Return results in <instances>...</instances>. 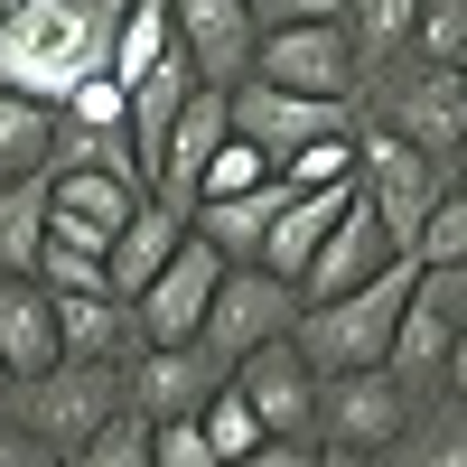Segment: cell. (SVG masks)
Here are the masks:
<instances>
[{
    "mask_svg": "<svg viewBox=\"0 0 467 467\" xmlns=\"http://www.w3.org/2000/svg\"><path fill=\"white\" fill-rule=\"evenodd\" d=\"M420 411V393L393 365H365V374H318V449L346 458H383L402 440V420Z\"/></svg>",
    "mask_w": 467,
    "mask_h": 467,
    "instance_id": "8992f818",
    "label": "cell"
},
{
    "mask_svg": "<svg viewBox=\"0 0 467 467\" xmlns=\"http://www.w3.org/2000/svg\"><path fill=\"white\" fill-rule=\"evenodd\" d=\"M356 178H365V206L383 215V234L411 253L420 224H431V206L449 197V160H431V150L393 140L383 122H356Z\"/></svg>",
    "mask_w": 467,
    "mask_h": 467,
    "instance_id": "5b68a950",
    "label": "cell"
},
{
    "mask_svg": "<svg viewBox=\"0 0 467 467\" xmlns=\"http://www.w3.org/2000/svg\"><path fill=\"white\" fill-rule=\"evenodd\" d=\"M253 75H262V85H290V94H337V103L365 94V57H356V37H346V19L271 28L253 47Z\"/></svg>",
    "mask_w": 467,
    "mask_h": 467,
    "instance_id": "9c48e42d",
    "label": "cell"
},
{
    "mask_svg": "<svg viewBox=\"0 0 467 467\" xmlns=\"http://www.w3.org/2000/svg\"><path fill=\"white\" fill-rule=\"evenodd\" d=\"M308 19H346V0H253V28H308Z\"/></svg>",
    "mask_w": 467,
    "mask_h": 467,
    "instance_id": "8d00e7d4",
    "label": "cell"
},
{
    "mask_svg": "<svg viewBox=\"0 0 467 467\" xmlns=\"http://www.w3.org/2000/svg\"><path fill=\"white\" fill-rule=\"evenodd\" d=\"M449 346H458V327L440 318L431 299H411V308H402V327H393V356H383V365H393L411 393L431 402V393H440V374H449Z\"/></svg>",
    "mask_w": 467,
    "mask_h": 467,
    "instance_id": "cb8c5ba5",
    "label": "cell"
},
{
    "mask_svg": "<svg viewBox=\"0 0 467 467\" xmlns=\"http://www.w3.org/2000/svg\"><path fill=\"white\" fill-rule=\"evenodd\" d=\"M150 440H160V467H224L206 420H150Z\"/></svg>",
    "mask_w": 467,
    "mask_h": 467,
    "instance_id": "e575fe53",
    "label": "cell"
},
{
    "mask_svg": "<svg viewBox=\"0 0 467 467\" xmlns=\"http://www.w3.org/2000/svg\"><path fill=\"white\" fill-rule=\"evenodd\" d=\"M458 94H467V66H458Z\"/></svg>",
    "mask_w": 467,
    "mask_h": 467,
    "instance_id": "ee69618b",
    "label": "cell"
},
{
    "mask_svg": "<svg viewBox=\"0 0 467 467\" xmlns=\"http://www.w3.org/2000/svg\"><path fill=\"white\" fill-rule=\"evenodd\" d=\"M411 57H431V66H467V0H420Z\"/></svg>",
    "mask_w": 467,
    "mask_h": 467,
    "instance_id": "1f68e13d",
    "label": "cell"
},
{
    "mask_svg": "<svg viewBox=\"0 0 467 467\" xmlns=\"http://www.w3.org/2000/svg\"><path fill=\"white\" fill-rule=\"evenodd\" d=\"M37 281H47V290H103V253H75V244H57V234H47Z\"/></svg>",
    "mask_w": 467,
    "mask_h": 467,
    "instance_id": "836d02e7",
    "label": "cell"
},
{
    "mask_svg": "<svg viewBox=\"0 0 467 467\" xmlns=\"http://www.w3.org/2000/svg\"><path fill=\"white\" fill-rule=\"evenodd\" d=\"M10 383H19V374H10V365H0V411H10Z\"/></svg>",
    "mask_w": 467,
    "mask_h": 467,
    "instance_id": "7bdbcfd3",
    "label": "cell"
},
{
    "mask_svg": "<svg viewBox=\"0 0 467 467\" xmlns=\"http://www.w3.org/2000/svg\"><path fill=\"white\" fill-rule=\"evenodd\" d=\"M290 197H299V187H290V178H271V187H253V197H206L187 224H197L224 262H262V244H271V224H281Z\"/></svg>",
    "mask_w": 467,
    "mask_h": 467,
    "instance_id": "44dd1931",
    "label": "cell"
},
{
    "mask_svg": "<svg viewBox=\"0 0 467 467\" xmlns=\"http://www.w3.org/2000/svg\"><path fill=\"white\" fill-rule=\"evenodd\" d=\"M281 178L299 187V197H308V187H346V178H356V131H337V140H308V150H290V160H281Z\"/></svg>",
    "mask_w": 467,
    "mask_h": 467,
    "instance_id": "4dcf8cb0",
    "label": "cell"
},
{
    "mask_svg": "<svg viewBox=\"0 0 467 467\" xmlns=\"http://www.w3.org/2000/svg\"><path fill=\"white\" fill-rule=\"evenodd\" d=\"M0 467H66V449H47L37 431H19V420L0 411Z\"/></svg>",
    "mask_w": 467,
    "mask_h": 467,
    "instance_id": "74e56055",
    "label": "cell"
},
{
    "mask_svg": "<svg viewBox=\"0 0 467 467\" xmlns=\"http://www.w3.org/2000/svg\"><path fill=\"white\" fill-rule=\"evenodd\" d=\"M411 28H420V0H346V37H356L365 75H383L393 57H411Z\"/></svg>",
    "mask_w": 467,
    "mask_h": 467,
    "instance_id": "484cf974",
    "label": "cell"
},
{
    "mask_svg": "<svg viewBox=\"0 0 467 467\" xmlns=\"http://www.w3.org/2000/svg\"><path fill=\"white\" fill-rule=\"evenodd\" d=\"M365 122H383L393 140L431 150V160H449L458 131H467V94H458V66H431V57H393L383 75H365Z\"/></svg>",
    "mask_w": 467,
    "mask_h": 467,
    "instance_id": "277c9868",
    "label": "cell"
},
{
    "mask_svg": "<svg viewBox=\"0 0 467 467\" xmlns=\"http://www.w3.org/2000/svg\"><path fill=\"white\" fill-rule=\"evenodd\" d=\"M66 467H160V440H150V420H140V411H122V420H103V431L75 449Z\"/></svg>",
    "mask_w": 467,
    "mask_h": 467,
    "instance_id": "f546056e",
    "label": "cell"
},
{
    "mask_svg": "<svg viewBox=\"0 0 467 467\" xmlns=\"http://www.w3.org/2000/svg\"><path fill=\"white\" fill-rule=\"evenodd\" d=\"M57 234V206H47V178H19L0 187V271H28L37 281V253Z\"/></svg>",
    "mask_w": 467,
    "mask_h": 467,
    "instance_id": "d4e9b609",
    "label": "cell"
},
{
    "mask_svg": "<svg viewBox=\"0 0 467 467\" xmlns=\"http://www.w3.org/2000/svg\"><path fill=\"white\" fill-rule=\"evenodd\" d=\"M47 169H57V103L0 94V187H19V178H47Z\"/></svg>",
    "mask_w": 467,
    "mask_h": 467,
    "instance_id": "603a6c76",
    "label": "cell"
},
{
    "mask_svg": "<svg viewBox=\"0 0 467 467\" xmlns=\"http://www.w3.org/2000/svg\"><path fill=\"white\" fill-rule=\"evenodd\" d=\"M131 411V365H94V356H57L47 374H28L10 383V420L19 431H37L47 449H85L103 420H122Z\"/></svg>",
    "mask_w": 467,
    "mask_h": 467,
    "instance_id": "3957f363",
    "label": "cell"
},
{
    "mask_svg": "<svg viewBox=\"0 0 467 467\" xmlns=\"http://www.w3.org/2000/svg\"><path fill=\"white\" fill-rule=\"evenodd\" d=\"M327 467H374V458H346V449H327Z\"/></svg>",
    "mask_w": 467,
    "mask_h": 467,
    "instance_id": "b9f144b4",
    "label": "cell"
},
{
    "mask_svg": "<svg viewBox=\"0 0 467 467\" xmlns=\"http://www.w3.org/2000/svg\"><path fill=\"white\" fill-rule=\"evenodd\" d=\"M271 178H281V160H271V150H253L244 131H234V140L215 150V169H206V187H197V206H206V197H253V187H271ZM197 206H187V215H197Z\"/></svg>",
    "mask_w": 467,
    "mask_h": 467,
    "instance_id": "83f0119b",
    "label": "cell"
},
{
    "mask_svg": "<svg viewBox=\"0 0 467 467\" xmlns=\"http://www.w3.org/2000/svg\"><path fill=\"white\" fill-rule=\"evenodd\" d=\"M234 103V131H244L253 150H271V160H290V150L308 140H337L365 122V103H337V94H290V85H262V75H244V85L224 94Z\"/></svg>",
    "mask_w": 467,
    "mask_h": 467,
    "instance_id": "ba28073f",
    "label": "cell"
},
{
    "mask_svg": "<svg viewBox=\"0 0 467 467\" xmlns=\"http://www.w3.org/2000/svg\"><path fill=\"white\" fill-rule=\"evenodd\" d=\"M299 281H281V271H262V262H224V290H215V308H206V356H224V365H244L253 346H281L290 327H299Z\"/></svg>",
    "mask_w": 467,
    "mask_h": 467,
    "instance_id": "52a82bcc",
    "label": "cell"
},
{
    "mask_svg": "<svg viewBox=\"0 0 467 467\" xmlns=\"http://www.w3.org/2000/svg\"><path fill=\"white\" fill-rule=\"evenodd\" d=\"M150 187L122 169H47V206H57V244L75 253H112V234L140 215Z\"/></svg>",
    "mask_w": 467,
    "mask_h": 467,
    "instance_id": "8fae6325",
    "label": "cell"
},
{
    "mask_svg": "<svg viewBox=\"0 0 467 467\" xmlns=\"http://www.w3.org/2000/svg\"><path fill=\"white\" fill-rule=\"evenodd\" d=\"M224 383H234V365L206 356V346H140L131 356V411L140 420H197Z\"/></svg>",
    "mask_w": 467,
    "mask_h": 467,
    "instance_id": "7c38bea8",
    "label": "cell"
},
{
    "mask_svg": "<svg viewBox=\"0 0 467 467\" xmlns=\"http://www.w3.org/2000/svg\"><path fill=\"white\" fill-rule=\"evenodd\" d=\"M365 197V178H346V187H308V197L281 206V224H271V244H262V271H281V281H299L308 262H318V244L337 234V215Z\"/></svg>",
    "mask_w": 467,
    "mask_h": 467,
    "instance_id": "ffe728a7",
    "label": "cell"
},
{
    "mask_svg": "<svg viewBox=\"0 0 467 467\" xmlns=\"http://www.w3.org/2000/svg\"><path fill=\"white\" fill-rule=\"evenodd\" d=\"M131 0H10L0 10V94L66 103L75 85L112 75Z\"/></svg>",
    "mask_w": 467,
    "mask_h": 467,
    "instance_id": "6da1fadb",
    "label": "cell"
},
{
    "mask_svg": "<svg viewBox=\"0 0 467 467\" xmlns=\"http://www.w3.org/2000/svg\"><path fill=\"white\" fill-rule=\"evenodd\" d=\"M440 393H458V402H467V337L449 346V374H440Z\"/></svg>",
    "mask_w": 467,
    "mask_h": 467,
    "instance_id": "ab89813d",
    "label": "cell"
},
{
    "mask_svg": "<svg viewBox=\"0 0 467 467\" xmlns=\"http://www.w3.org/2000/svg\"><path fill=\"white\" fill-rule=\"evenodd\" d=\"M57 299V337H66V356H94V365H131L140 356V308L122 299V290H47Z\"/></svg>",
    "mask_w": 467,
    "mask_h": 467,
    "instance_id": "e0dca14e",
    "label": "cell"
},
{
    "mask_svg": "<svg viewBox=\"0 0 467 467\" xmlns=\"http://www.w3.org/2000/svg\"><path fill=\"white\" fill-rule=\"evenodd\" d=\"M374 467H467V402H458V393H431Z\"/></svg>",
    "mask_w": 467,
    "mask_h": 467,
    "instance_id": "7402d4cb",
    "label": "cell"
},
{
    "mask_svg": "<svg viewBox=\"0 0 467 467\" xmlns=\"http://www.w3.org/2000/svg\"><path fill=\"white\" fill-rule=\"evenodd\" d=\"M187 234H197V224H187L169 197H140V215H131L122 234H112V253H103V281L122 290V299H140V290L169 271V253L187 244Z\"/></svg>",
    "mask_w": 467,
    "mask_h": 467,
    "instance_id": "d6986e66",
    "label": "cell"
},
{
    "mask_svg": "<svg viewBox=\"0 0 467 467\" xmlns=\"http://www.w3.org/2000/svg\"><path fill=\"white\" fill-rule=\"evenodd\" d=\"M0 10H10V0H0Z\"/></svg>",
    "mask_w": 467,
    "mask_h": 467,
    "instance_id": "f6af8a7d",
    "label": "cell"
},
{
    "mask_svg": "<svg viewBox=\"0 0 467 467\" xmlns=\"http://www.w3.org/2000/svg\"><path fill=\"white\" fill-rule=\"evenodd\" d=\"M420 262H467V187H449V197L431 206V224H420Z\"/></svg>",
    "mask_w": 467,
    "mask_h": 467,
    "instance_id": "d6a6232c",
    "label": "cell"
},
{
    "mask_svg": "<svg viewBox=\"0 0 467 467\" xmlns=\"http://www.w3.org/2000/svg\"><path fill=\"white\" fill-rule=\"evenodd\" d=\"M411 299H420V253H402L393 271H374V281L346 290V299H308L299 327H290V346L318 374H365V365L393 356V327H402Z\"/></svg>",
    "mask_w": 467,
    "mask_h": 467,
    "instance_id": "7a4b0ae2",
    "label": "cell"
},
{
    "mask_svg": "<svg viewBox=\"0 0 467 467\" xmlns=\"http://www.w3.org/2000/svg\"><path fill=\"white\" fill-rule=\"evenodd\" d=\"M420 299H431L440 318L467 337V262H420Z\"/></svg>",
    "mask_w": 467,
    "mask_h": 467,
    "instance_id": "d590c367",
    "label": "cell"
},
{
    "mask_svg": "<svg viewBox=\"0 0 467 467\" xmlns=\"http://www.w3.org/2000/svg\"><path fill=\"white\" fill-rule=\"evenodd\" d=\"M169 19L187 37V57H197V75L215 94H234L253 75V47H262V28H253V0H169Z\"/></svg>",
    "mask_w": 467,
    "mask_h": 467,
    "instance_id": "9a60e30c",
    "label": "cell"
},
{
    "mask_svg": "<svg viewBox=\"0 0 467 467\" xmlns=\"http://www.w3.org/2000/svg\"><path fill=\"white\" fill-rule=\"evenodd\" d=\"M234 467H327V449L318 440H262L253 458H234Z\"/></svg>",
    "mask_w": 467,
    "mask_h": 467,
    "instance_id": "f35d334b",
    "label": "cell"
},
{
    "mask_svg": "<svg viewBox=\"0 0 467 467\" xmlns=\"http://www.w3.org/2000/svg\"><path fill=\"white\" fill-rule=\"evenodd\" d=\"M169 47H178V19H169V0H131V19H122V47H112V85L131 94V85H140V75L160 66Z\"/></svg>",
    "mask_w": 467,
    "mask_h": 467,
    "instance_id": "4316f807",
    "label": "cell"
},
{
    "mask_svg": "<svg viewBox=\"0 0 467 467\" xmlns=\"http://www.w3.org/2000/svg\"><path fill=\"white\" fill-rule=\"evenodd\" d=\"M234 383H244V402L262 411L271 440H318V365L299 356V346H253L244 365H234Z\"/></svg>",
    "mask_w": 467,
    "mask_h": 467,
    "instance_id": "4fadbf2b",
    "label": "cell"
},
{
    "mask_svg": "<svg viewBox=\"0 0 467 467\" xmlns=\"http://www.w3.org/2000/svg\"><path fill=\"white\" fill-rule=\"evenodd\" d=\"M57 356H66V337H57V299H47V281L0 271V365L28 383V374H47Z\"/></svg>",
    "mask_w": 467,
    "mask_h": 467,
    "instance_id": "ac0fdd59",
    "label": "cell"
},
{
    "mask_svg": "<svg viewBox=\"0 0 467 467\" xmlns=\"http://www.w3.org/2000/svg\"><path fill=\"white\" fill-rule=\"evenodd\" d=\"M393 262H402V244H393V234H383V215L356 197V206L337 215V234L318 244V262L299 271V299H346V290H365L374 271H393Z\"/></svg>",
    "mask_w": 467,
    "mask_h": 467,
    "instance_id": "2e32d148",
    "label": "cell"
},
{
    "mask_svg": "<svg viewBox=\"0 0 467 467\" xmlns=\"http://www.w3.org/2000/svg\"><path fill=\"white\" fill-rule=\"evenodd\" d=\"M224 140H234V103H224L215 85H197V94H187V112L169 122V150H160V169H150V197H169V206L187 215Z\"/></svg>",
    "mask_w": 467,
    "mask_h": 467,
    "instance_id": "5bb4252c",
    "label": "cell"
},
{
    "mask_svg": "<svg viewBox=\"0 0 467 467\" xmlns=\"http://www.w3.org/2000/svg\"><path fill=\"white\" fill-rule=\"evenodd\" d=\"M449 187H467V131H458V150H449Z\"/></svg>",
    "mask_w": 467,
    "mask_h": 467,
    "instance_id": "60d3db41",
    "label": "cell"
},
{
    "mask_svg": "<svg viewBox=\"0 0 467 467\" xmlns=\"http://www.w3.org/2000/svg\"><path fill=\"white\" fill-rule=\"evenodd\" d=\"M197 420H206V440H215V458H224V467H234V458H253V449L271 440V431H262V411L244 402V383H224V393H215Z\"/></svg>",
    "mask_w": 467,
    "mask_h": 467,
    "instance_id": "f1b7e54d",
    "label": "cell"
},
{
    "mask_svg": "<svg viewBox=\"0 0 467 467\" xmlns=\"http://www.w3.org/2000/svg\"><path fill=\"white\" fill-rule=\"evenodd\" d=\"M215 290H224V253L206 244V234H187V244L169 253V271L131 299V308H140V337H150V346H197Z\"/></svg>",
    "mask_w": 467,
    "mask_h": 467,
    "instance_id": "30bf717a",
    "label": "cell"
}]
</instances>
